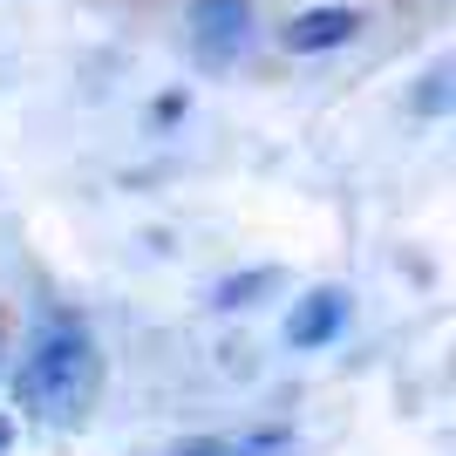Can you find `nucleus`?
Segmentation results:
<instances>
[{
	"label": "nucleus",
	"instance_id": "obj_7",
	"mask_svg": "<svg viewBox=\"0 0 456 456\" xmlns=\"http://www.w3.org/2000/svg\"><path fill=\"white\" fill-rule=\"evenodd\" d=\"M273 280H280V273H252V280H225L218 293H211V300H218V306H246L252 293H259V286H273Z\"/></svg>",
	"mask_w": 456,
	"mask_h": 456
},
{
	"label": "nucleus",
	"instance_id": "obj_3",
	"mask_svg": "<svg viewBox=\"0 0 456 456\" xmlns=\"http://www.w3.org/2000/svg\"><path fill=\"white\" fill-rule=\"evenodd\" d=\"M362 35V7H306V14L286 20V55H334Z\"/></svg>",
	"mask_w": 456,
	"mask_h": 456
},
{
	"label": "nucleus",
	"instance_id": "obj_5",
	"mask_svg": "<svg viewBox=\"0 0 456 456\" xmlns=\"http://www.w3.org/2000/svg\"><path fill=\"white\" fill-rule=\"evenodd\" d=\"M171 456H293V436H280V429H259V436H191Z\"/></svg>",
	"mask_w": 456,
	"mask_h": 456
},
{
	"label": "nucleus",
	"instance_id": "obj_2",
	"mask_svg": "<svg viewBox=\"0 0 456 456\" xmlns=\"http://www.w3.org/2000/svg\"><path fill=\"white\" fill-rule=\"evenodd\" d=\"M184 35L205 69H225V61H239L252 48V0H191Z\"/></svg>",
	"mask_w": 456,
	"mask_h": 456
},
{
	"label": "nucleus",
	"instance_id": "obj_8",
	"mask_svg": "<svg viewBox=\"0 0 456 456\" xmlns=\"http://www.w3.org/2000/svg\"><path fill=\"white\" fill-rule=\"evenodd\" d=\"M7 443H14V422H7V416H0V456H7Z\"/></svg>",
	"mask_w": 456,
	"mask_h": 456
},
{
	"label": "nucleus",
	"instance_id": "obj_6",
	"mask_svg": "<svg viewBox=\"0 0 456 456\" xmlns=\"http://www.w3.org/2000/svg\"><path fill=\"white\" fill-rule=\"evenodd\" d=\"M443 110H450V61H436L416 89V116H443Z\"/></svg>",
	"mask_w": 456,
	"mask_h": 456
},
{
	"label": "nucleus",
	"instance_id": "obj_4",
	"mask_svg": "<svg viewBox=\"0 0 456 456\" xmlns=\"http://www.w3.org/2000/svg\"><path fill=\"white\" fill-rule=\"evenodd\" d=\"M341 327H347V293L341 286H314V293L293 300V314H286V341L293 347H327Z\"/></svg>",
	"mask_w": 456,
	"mask_h": 456
},
{
	"label": "nucleus",
	"instance_id": "obj_1",
	"mask_svg": "<svg viewBox=\"0 0 456 456\" xmlns=\"http://www.w3.org/2000/svg\"><path fill=\"white\" fill-rule=\"evenodd\" d=\"M95 388H102V347H95V334L76 314H48V321L35 327L28 354H20V368H14L20 409L41 416V422H55V429H69V422L89 416Z\"/></svg>",
	"mask_w": 456,
	"mask_h": 456
}]
</instances>
